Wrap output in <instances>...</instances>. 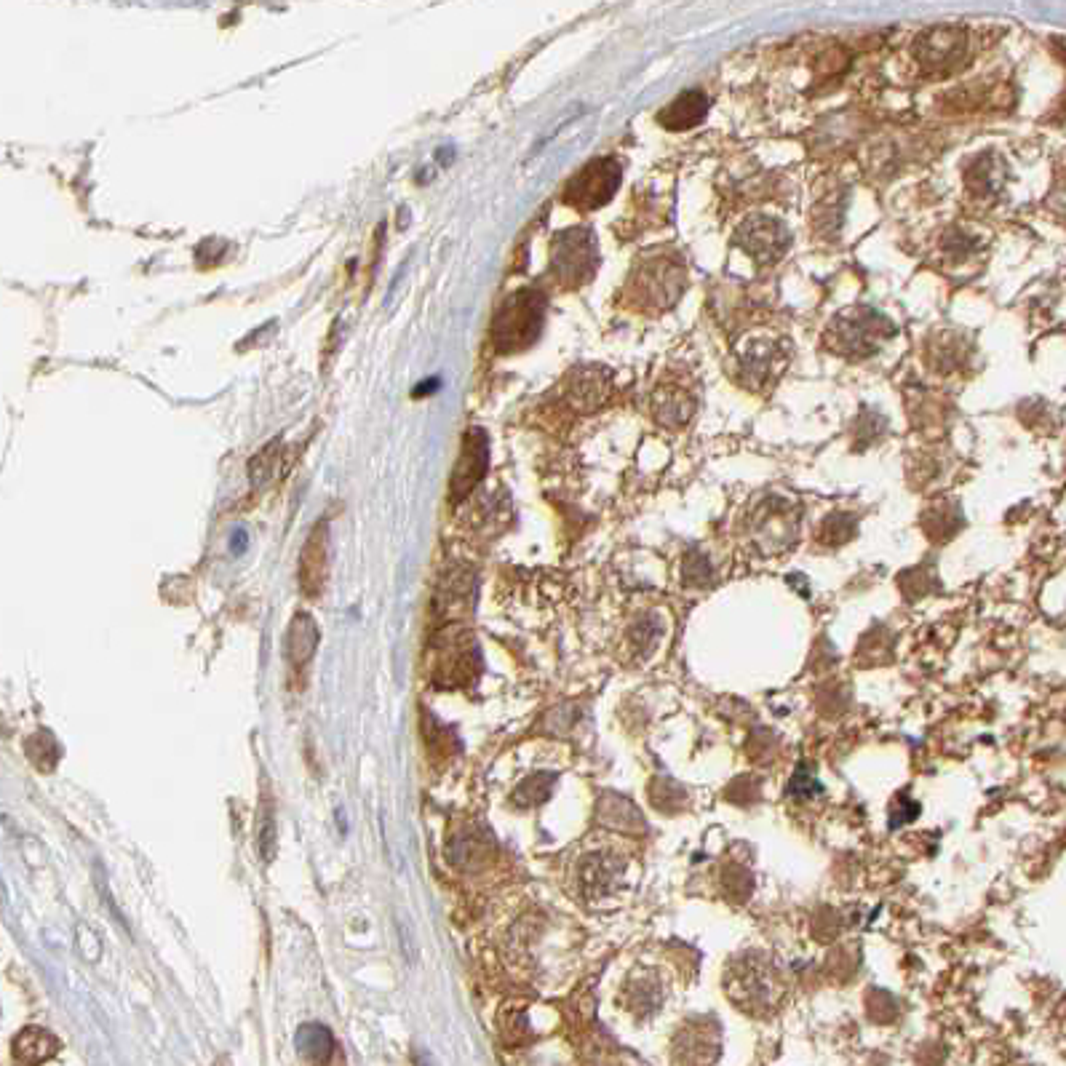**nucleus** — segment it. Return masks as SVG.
Masks as SVG:
<instances>
[{"label":"nucleus","instance_id":"nucleus-4","mask_svg":"<svg viewBox=\"0 0 1066 1066\" xmlns=\"http://www.w3.org/2000/svg\"><path fill=\"white\" fill-rule=\"evenodd\" d=\"M551 265L554 276L564 286H583L591 281L599 268V246L591 230H564L559 233L551 249Z\"/></svg>","mask_w":1066,"mask_h":1066},{"label":"nucleus","instance_id":"nucleus-6","mask_svg":"<svg viewBox=\"0 0 1066 1066\" xmlns=\"http://www.w3.org/2000/svg\"><path fill=\"white\" fill-rule=\"evenodd\" d=\"M735 246H741L751 260L759 265L778 262L791 246V233L781 220L757 214L738 228L735 233Z\"/></svg>","mask_w":1066,"mask_h":1066},{"label":"nucleus","instance_id":"nucleus-1","mask_svg":"<svg viewBox=\"0 0 1066 1066\" xmlns=\"http://www.w3.org/2000/svg\"><path fill=\"white\" fill-rule=\"evenodd\" d=\"M893 332H896V326L890 324L882 313L871 308H853L839 313L831 321L829 332H826V345L839 356L863 359V356L877 353L882 342L893 337Z\"/></svg>","mask_w":1066,"mask_h":1066},{"label":"nucleus","instance_id":"nucleus-18","mask_svg":"<svg viewBox=\"0 0 1066 1066\" xmlns=\"http://www.w3.org/2000/svg\"><path fill=\"white\" fill-rule=\"evenodd\" d=\"M294 1048L300 1050V1056H305L313 1064H324L329 1061L334 1053V1037L332 1032L321 1024H302L294 1034Z\"/></svg>","mask_w":1066,"mask_h":1066},{"label":"nucleus","instance_id":"nucleus-5","mask_svg":"<svg viewBox=\"0 0 1066 1066\" xmlns=\"http://www.w3.org/2000/svg\"><path fill=\"white\" fill-rule=\"evenodd\" d=\"M620 180H623V166L615 158H596L567 182L564 201L580 212H594L615 196Z\"/></svg>","mask_w":1066,"mask_h":1066},{"label":"nucleus","instance_id":"nucleus-9","mask_svg":"<svg viewBox=\"0 0 1066 1066\" xmlns=\"http://www.w3.org/2000/svg\"><path fill=\"white\" fill-rule=\"evenodd\" d=\"M489 465V452H487V436L479 428H473L471 433H465V447L463 455L457 460L455 476H452V500H463L468 497L476 484L484 479Z\"/></svg>","mask_w":1066,"mask_h":1066},{"label":"nucleus","instance_id":"nucleus-14","mask_svg":"<svg viewBox=\"0 0 1066 1066\" xmlns=\"http://www.w3.org/2000/svg\"><path fill=\"white\" fill-rule=\"evenodd\" d=\"M711 110V99L703 91H684L682 97H676L666 110H660L658 121L671 131H684L698 126Z\"/></svg>","mask_w":1066,"mask_h":1066},{"label":"nucleus","instance_id":"nucleus-2","mask_svg":"<svg viewBox=\"0 0 1066 1066\" xmlns=\"http://www.w3.org/2000/svg\"><path fill=\"white\" fill-rule=\"evenodd\" d=\"M543 313H546V300L538 292H519L505 300V305L497 310L495 324H492V340L497 350L511 353L521 350L538 340L540 326H543Z\"/></svg>","mask_w":1066,"mask_h":1066},{"label":"nucleus","instance_id":"nucleus-16","mask_svg":"<svg viewBox=\"0 0 1066 1066\" xmlns=\"http://www.w3.org/2000/svg\"><path fill=\"white\" fill-rule=\"evenodd\" d=\"M692 412H695V399L690 396V391L674 388V385H660V391L655 393V415L660 423L668 428H682L692 417Z\"/></svg>","mask_w":1066,"mask_h":1066},{"label":"nucleus","instance_id":"nucleus-17","mask_svg":"<svg viewBox=\"0 0 1066 1066\" xmlns=\"http://www.w3.org/2000/svg\"><path fill=\"white\" fill-rule=\"evenodd\" d=\"M318 639H321V634H318L316 620L305 615V612L294 615L289 634H286V652H289V660L294 666H305L316 655Z\"/></svg>","mask_w":1066,"mask_h":1066},{"label":"nucleus","instance_id":"nucleus-15","mask_svg":"<svg viewBox=\"0 0 1066 1066\" xmlns=\"http://www.w3.org/2000/svg\"><path fill=\"white\" fill-rule=\"evenodd\" d=\"M775 364H781L783 359L775 353V345H751L746 353L738 361V380L749 388H759V385H767L775 377Z\"/></svg>","mask_w":1066,"mask_h":1066},{"label":"nucleus","instance_id":"nucleus-7","mask_svg":"<svg viewBox=\"0 0 1066 1066\" xmlns=\"http://www.w3.org/2000/svg\"><path fill=\"white\" fill-rule=\"evenodd\" d=\"M968 54V33L960 27H933L914 43V57L930 73H952Z\"/></svg>","mask_w":1066,"mask_h":1066},{"label":"nucleus","instance_id":"nucleus-20","mask_svg":"<svg viewBox=\"0 0 1066 1066\" xmlns=\"http://www.w3.org/2000/svg\"><path fill=\"white\" fill-rule=\"evenodd\" d=\"M968 185L978 196L997 193V188L1002 185V169H994V155L976 158V163L968 169Z\"/></svg>","mask_w":1066,"mask_h":1066},{"label":"nucleus","instance_id":"nucleus-8","mask_svg":"<svg viewBox=\"0 0 1066 1066\" xmlns=\"http://www.w3.org/2000/svg\"><path fill=\"white\" fill-rule=\"evenodd\" d=\"M439 650V660L433 666V679L444 687H452V684H468L471 682L473 666H479V658H476V647H473L471 634L465 628H449L444 634V642L436 647Z\"/></svg>","mask_w":1066,"mask_h":1066},{"label":"nucleus","instance_id":"nucleus-11","mask_svg":"<svg viewBox=\"0 0 1066 1066\" xmlns=\"http://www.w3.org/2000/svg\"><path fill=\"white\" fill-rule=\"evenodd\" d=\"M735 973H738V978L733 981V986H727V992L733 994L741 1005H746V1010L757 1008L762 1002L770 1005V1002L775 1000V994H778V978H775L773 970L762 968L759 962H749V965H743V968L735 970Z\"/></svg>","mask_w":1066,"mask_h":1066},{"label":"nucleus","instance_id":"nucleus-19","mask_svg":"<svg viewBox=\"0 0 1066 1066\" xmlns=\"http://www.w3.org/2000/svg\"><path fill=\"white\" fill-rule=\"evenodd\" d=\"M25 749L27 757L33 759V765L38 767V770H43V773H51V770L57 767L59 754H62L57 746V738H54L49 730H38L33 738H27Z\"/></svg>","mask_w":1066,"mask_h":1066},{"label":"nucleus","instance_id":"nucleus-12","mask_svg":"<svg viewBox=\"0 0 1066 1066\" xmlns=\"http://www.w3.org/2000/svg\"><path fill=\"white\" fill-rule=\"evenodd\" d=\"M326 564H329V540H326V524H318L310 532L308 543L300 556V586L308 596H318L326 580Z\"/></svg>","mask_w":1066,"mask_h":1066},{"label":"nucleus","instance_id":"nucleus-21","mask_svg":"<svg viewBox=\"0 0 1066 1066\" xmlns=\"http://www.w3.org/2000/svg\"><path fill=\"white\" fill-rule=\"evenodd\" d=\"M554 781H556V775H532V778H527V781L521 783L519 789L513 791V805H519V807L540 805V802L548 797V791H551Z\"/></svg>","mask_w":1066,"mask_h":1066},{"label":"nucleus","instance_id":"nucleus-13","mask_svg":"<svg viewBox=\"0 0 1066 1066\" xmlns=\"http://www.w3.org/2000/svg\"><path fill=\"white\" fill-rule=\"evenodd\" d=\"M59 1040L43 1026H25L14 1037V1058L22 1066H41L59 1053Z\"/></svg>","mask_w":1066,"mask_h":1066},{"label":"nucleus","instance_id":"nucleus-3","mask_svg":"<svg viewBox=\"0 0 1066 1066\" xmlns=\"http://www.w3.org/2000/svg\"><path fill=\"white\" fill-rule=\"evenodd\" d=\"M684 286H687V270H684L682 260L660 254V257L642 260L639 270H634L631 297L639 300V308L663 310L679 300Z\"/></svg>","mask_w":1066,"mask_h":1066},{"label":"nucleus","instance_id":"nucleus-22","mask_svg":"<svg viewBox=\"0 0 1066 1066\" xmlns=\"http://www.w3.org/2000/svg\"><path fill=\"white\" fill-rule=\"evenodd\" d=\"M260 855H262V861L270 863L273 861V855H276V823H273V818H270V813H265V818H262V826H260Z\"/></svg>","mask_w":1066,"mask_h":1066},{"label":"nucleus","instance_id":"nucleus-10","mask_svg":"<svg viewBox=\"0 0 1066 1066\" xmlns=\"http://www.w3.org/2000/svg\"><path fill=\"white\" fill-rule=\"evenodd\" d=\"M623 877V866H620L618 855L610 853H594L586 855L583 861L578 863V887L580 893L591 901H599V898H607L618 887V879Z\"/></svg>","mask_w":1066,"mask_h":1066}]
</instances>
